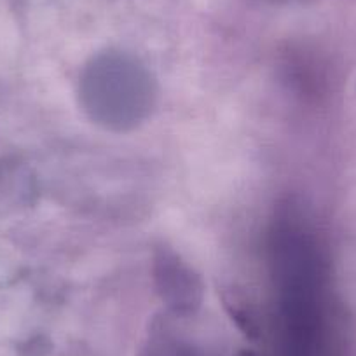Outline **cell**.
Here are the masks:
<instances>
[{
	"instance_id": "cell-1",
	"label": "cell",
	"mask_w": 356,
	"mask_h": 356,
	"mask_svg": "<svg viewBox=\"0 0 356 356\" xmlns=\"http://www.w3.org/2000/svg\"><path fill=\"white\" fill-rule=\"evenodd\" d=\"M81 97L95 121L112 129H126L147 115L152 86L136 61L121 54H105L86 68Z\"/></svg>"
},
{
	"instance_id": "cell-2",
	"label": "cell",
	"mask_w": 356,
	"mask_h": 356,
	"mask_svg": "<svg viewBox=\"0 0 356 356\" xmlns=\"http://www.w3.org/2000/svg\"><path fill=\"white\" fill-rule=\"evenodd\" d=\"M157 282L161 293L170 306L180 311H189L197 306L200 285L189 267L184 266L175 255L164 253L157 260Z\"/></svg>"
},
{
	"instance_id": "cell-3",
	"label": "cell",
	"mask_w": 356,
	"mask_h": 356,
	"mask_svg": "<svg viewBox=\"0 0 356 356\" xmlns=\"http://www.w3.org/2000/svg\"><path fill=\"white\" fill-rule=\"evenodd\" d=\"M245 356H252V355H245Z\"/></svg>"
}]
</instances>
